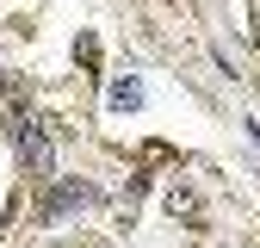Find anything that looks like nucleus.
<instances>
[{"label": "nucleus", "mask_w": 260, "mask_h": 248, "mask_svg": "<svg viewBox=\"0 0 260 248\" xmlns=\"http://www.w3.org/2000/svg\"><path fill=\"white\" fill-rule=\"evenodd\" d=\"M13 137H19V155L31 162V174H50V168H56L50 137H44V124H38V118H19V124H13Z\"/></svg>", "instance_id": "nucleus-1"}, {"label": "nucleus", "mask_w": 260, "mask_h": 248, "mask_svg": "<svg viewBox=\"0 0 260 248\" xmlns=\"http://www.w3.org/2000/svg\"><path fill=\"white\" fill-rule=\"evenodd\" d=\"M93 199H100V193H93L87 180H69V186H56V193L44 199V224H56L62 211H81V205H93Z\"/></svg>", "instance_id": "nucleus-2"}, {"label": "nucleus", "mask_w": 260, "mask_h": 248, "mask_svg": "<svg viewBox=\"0 0 260 248\" xmlns=\"http://www.w3.org/2000/svg\"><path fill=\"white\" fill-rule=\"evenodd\" d=\"M106 100H112L118 112H137V106H143V87H137V81H112V93H106Z\"/></svg>", "instance_id": "nucleus-3"}]
</instances>
